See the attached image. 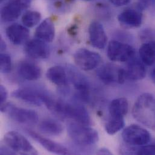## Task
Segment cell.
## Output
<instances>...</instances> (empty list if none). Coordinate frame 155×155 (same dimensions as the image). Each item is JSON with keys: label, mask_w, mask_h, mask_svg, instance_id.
<instances>
[{"label": "cell", "mask_w": 155, "mask_h": 155, "mask_svg": "<svg viewBox=\"0 0 155 155\" xmlns=\"http://www.w3.org/2000/svg\"><path fill=\"white\" fill-rule=\"evenodd\" d=\"M134 118L138 122L155 130V98L150 93L141 94L136 100L133 109Z\"/></svg>", "instance_id": "cell-1"}, {"label": "cell", "mask_w": 155, "mask_h": 155, "mask_svg": "<svg viewBox=\"0 0 155 155\" xmlns=\"http://www.w3.org/2000/svg\"><path fill=\"white\" fill-rule=\"evenodd\" d=\"M67 131L70 138L78 146H93L99 140L98 132L89 126L80 124L76 122L70 123L68 125Z\"/></svg>", "instance_id": "cell-2"}, {"label": "cell", "mask_w": 155, "mask_h": 155, "mask_svg": "<svg viewBox=\"0 0 155 155\" xmlns=\"http://www.w3.org/2000/svg\"><path fill=\"white\" fill-rule=\"evenodd\" d=\"M1 110L10 119L20 124L32 125L36 124L39 120L38 114L35 110L19 107L10 103L2 104Z\"/></svg>", "instance_id": "cell-3"}, {"label": "cell", "mask_w": 155, "mask_h": 155, "mask_svg": "<svg viewBox=\"0 0 155 155\" xmlns=\"http://www.w3.org/2000/svg\"><path fill=\"white\" fill-rule=\"evenodd\" d=\"M4 141L15 153L22 155H37L38 153L28 140L16 131H10L4 136Z\"/></svg>", "instance_id": "cell-4"}, {"label": "cell", "mask_w": 155, "mask_h": 155, "mask_svg": "<svg viewBox=\"0 0 155 155\" xmlns=\"http://www.w3.org/2000/svg\"><path fill=\"white\" fill-rule=\"evenodd\" d=\"M135 50L131 45L116 40L111 41L107 48V55L112 62H128L135 57Z\"/></svg>", "instance_id": "cell-5"}, {"label": "cell", "mask_w": 155, "mask_h": 155, "mask_svg": "<svg viewBox=\"0 0 155 155\" xmlns=\"http://www.w3.org/2000/svg\"><path fill=\"white\" fill-rule=\"evenodd\" d=\"M121 136L124 142L131 147L142 146L151 141V135L149 132L137 124H132L127 127L123 131Z\"/></svg>", "instance_id": "cell-6"}, {"label": "cell", "mask_w": 155, "mask_h": 155, "mask_svg": "<svg viewBox=\"0 0 155 155\" xmlns=\"http://www.w3.org/2000/svg\"><path fill=\"white\" fill-rule=\"evenodd\" d=\"M61 111V119L70 118L78 124L91 126L92 120L87 110L82 105L63 101Z\"/></svg>", "instance_id": "cell-7"}, {"label": "cell", "mask_w": 155, "mask_h": 155, "mask_svg": "<svg viewBox=\"0 0 155 155\" xmlns=\"http://www.w3.org/2000/svg\"><path fill=\"white\" fill-rule=\"evenodd\" d=\"M78 67L84 71H91L99 66L101 62L100 55L86 48L78 50L73 56Z\"/></svg>", "instance_id": "cell-8"}, {"label": "cell", "mask_w": 155, "mask_h": 155, "mask_svg": "<svg viewBox=\"0 0 155 155\" xmlns=\"http://www.w3.org/2000/svg\"><path fill=\"white\" fill-rule=\"evenodd\" d=\"M97 76L106 84L123 83L126 81L124 69L112 64H107L97 71Z\"/></svg>", "instance_id": "cell-9"}, {"label": "cell", "mask_w": 155, "mask_h": 155, "mask_svg": "<svg viewBox=\"0 0 155 155\" xmlns=\"http://www.w3.org/2000/svg\"><path fill=\"white\" fill-rule=\"evenodd\" d=\"M12 96L30 104L41 106L44 104L48 94L43 91L31 87L19 88L12 92Z\"/></svg>", "instance_id": "cell-10"}, {"label": "cell", "mask_w": 155, "mask_h": 155, "mask_svg": "<svg viewBox=\"0 0 155 155\" xmlns=\"http://www.w3.org/2000/svg\"><path fill=\"white\" fill-rule=\"evenodd\" d=\"M25 52L33 59H45L50 56V49L47 42L36 38L26 42Z\"/></svg>", "instance_id": "cell-11"}, {"label": "cell", "mask_w": 155, "mask_h": 155, "mask_svg": "<svg viewBox=\"0 0 155 155\" xmlns=\"http://www.w3.org/2000/svg\"><path fill=\"white\" fill-rule=\"evenodd\" d=\"M89 38L91 45L99 50L106 47L107 42V36L103 26L98 21H92L88 30Z\"/></svg>", "instance_id": "cell-12"}, {"label": "cell", "mask_w": 155, "mask_h": 155, "mask_svg": "<svg viewBox=\"0 0 155 155\" xmlns=\"http://www.w3.org/2000/svg\"><path fill=\"white\" fill-rule=\"evenodd\" d=\"M5 33L8 40L15 45L26 43L30 36V31L27 27L18 23L7 27Z\"/></svg>", "instance_id": "cell-13"}, {"label": "cell", "mask_w": 155, "mask_h": 155, "mask_svg": "<svg viewBox=\"0 0 155 155\" xmlns=\"http://www.w3.org/2000/svg\"><path fill=\"white\" fill-rule=\"evenodd\" d=\"M69 77L74 88L78 91V95L83 100H87L89 97V84L87 80L78 70H69Z\"/></svg>", "instance_id": "cell-14"}, {"label": "cell", "mask_w": 155, "mask_h": 155, "mask_svg": "<svg viewBox=\"0 0 155 155\" xmlns=\"http://www.w3.org/2000/svg\"><path fill=\"white\" fill-rule=\"evenodd\" d=\"M28 135L36 142L40 144L44 148L47 150L48 152L58 154V155H68L70 154V151L64 146L53 141L47 138L41 136L36 132L28 130L27 131Z\"/></svg>", "instance_id": "cell-15"}, {"label": "cell", "mask_w": 155, "mask_h": 155, "mask_svg": "<svg viewBox=\"0 0 155 155\" xmlns=\"http://www.w3.org/2000/svg\"><path fill=\"white\" fill-rule=\"evenodd\" d=\"M124 69L126 80L138 81L144 79L146 76V69L144 63L137 58H134L127 62L126 68Z\"/></svg>", "instance_id": "cell-16"}, {"label": "cell", "mask_w": 155, "mask_h": 155, "mask_svg": "<svg viewBox=\"0 0 155 155\" xmlns=\"http://www.w3.org/2000/svg\"><path fill=\"white\" fill-rule=\"evenodd\" d=\"M118 21L125 27L138 28L142 24L143 15L139 10L127 9L119 14Z\"/></svg>", "instance_id": "cell-17"}, {"label": "cell", "mask_w": 155, "mask_h": 155, "mask_svg": "<svg viewBox=\"0 0 155 155\" xmlns=\"http://www.w3.org/2000/svg\"><path fill=\"white\" fill-rule=\"evenodd\" d=\"M25 8L16 0H9L1 10L2 21L8 22L17 19Z\"/></svg>", "instance_id": "cell-18"}, {"label": "cell", "mask_w": 155, "mask_h": 155, "mask_svg": "<svg viewBox=\"0 0 155 155\" xmlns=\"http://www.w3.org/2000/svg\"><path fill=\"white\" fill-rule=\"evenodd\" d=\"M18 74L25 80L35 81L41 78L42 71L41 68L32 62L21 61L17 68Z\"/></svg>", "instance_id": "cell-19"}, {"label": "cell", "mask_w": 155, "mask_h": 155, "mask_svg": "<svg viewBox=\"0 0 155 155\" xmlns=\"http://www.w3.org/2000/svg\"><path fill=\"white\" fill-rule=\"evenodd\" d=\"M35 37L47 43L53 42L55 37V27L50 18L44 20L36 28Z\"/></svg>", "instance_id": "cell-20"}, {"label": "cell", "mask_w": 155, "mask_h": 155, "mask_svg": "<svg viewBox=\"0 0 155 155\" xmlns=\"http://www.w3.org/2000/svg\"><path fill=\"white\" fill-rule=\"evenodd\" d=\"M46 76L51 82L59 87L67 86L68 84V77L65 70L60 66L50 68Z\"/></svg>", "instance_id": "cell-21"}, {"label": "cell", "mask_w": 155, "mask_h": 155, "mask_svg": "<svg viewBox=\"0 0 155 155\" xmlns=\"http://www.w3.org/2000/svg\"><path fill=\"white\" fill-rule=\"evenodd\" d=\"M38 129L42 134L45 135L59 136L64 131V127L60 122L53 119L47 118L39 123Z\"/></svg>", "instance_id": "cell-22"}, {"label": "cell", "mask_w": 155, "mask_h": 155, "mask_svg": "<svg viewBox=\"0 0 155 155\" xmlns=\"http://www.w3.org/2000/svg\"><path fill=\"white\" fill-rule=\"evenodd\" d=\"M141 61L147 66L155 64V41H150L142 44L139 50Z\"/></svg>", "instance_id": "cell-23"}, {"label": "cell", "mask_w": 155, "mask_h": 155, "mask_svg": "<svg viewBox=\"0 0 155 155\" xmlns=\"http://www.w3.org/2000/svg\"><path fill=\"white\" fill-rule=\"evenodd\" d=\"M129 111V103L127 98L120 97L113 100L109 106L110 117H124Z\"/></svg>", "instance_id": "cell-24"}, {"label": "cell", "mask_w": 155, "mask_h": 155, "mask_svg": "<svg viewBox=\"0 0 155 155\" xmlns=\"http://www.w3.org/2000/svg\"><path fill=\"white\" fill-rule=\"evenodd\" d=\"M125 126L124 117H110L105 125V130L109 135H114L120 131Z\"/></svg>", "instance_id": "cell-25"}, {"label": "cell", "mask_w": 155, "mask_h": 155, "mask_svg": "<svg viewBox=\"0 0 155 155\" xmlns=\"http://www.w3.org/2000/svg\"><path fill=\"white\" fill-rule=\"evenodd\" d=\"M41 19V15L37 11L26 12L22 17V22L27 28H32L38 24Z\"/></svg>", "instance_id": "cell-26"}, {"label": "cell", "mask_w": 155, "mask_h": 155, "mask_svg": "<svg viewBox=\"0 0 155 155\" xmlns=\"http://www.w3.org/2000/svg\"><path fill=\"white\" fill-rule=\"evenodd\" d=\"M129 153L137 155H155V142L140 147H132Z\"/></svg>", "instance_id": "cell-27"}, {"label": "cell", "mask_w": 155, "mask_h": 155, "mask_svg": "<svg viewBox=\"0 0 155 155\" xmlns=\"http://www.w3.org/2000/svg\"><path fill=\"white\" fill-rule=\"evenodd\" d=\"M0 70L2 74H8L12 70V63L10 56L7 54L1 53L0 56Z\"/></svg>", "instance_id": "cell-28"}, {"label": "cell", "mask_w": 155, "mask_h": 155, "mask_svg": "<svg viewBox=\"0 0 155 155\" xmlns=\"http://www.w3.org/2000/svg\"><path fill=\"white\" fill-rule=\"evenodd\" d=\"M153 3V0H138L137 7L139 10H144L149 8Z\"/></svg>", "instance_id": "cell-29"}, {"label": "cell", "mask_w": 155, "mask_h": 155, "mask_svg": "<svg viewBox=\"0 0 155 155\" xmlns=\"http://www.w3.org/2000/svg\"><path fill=\"white\" fill-rule=\"evenodd\" d=\"M8 97V92L6 89V88L2 86L1 85L0 86V102L1 104H3L5 103V101L7 100Z\"/></svg>", "instance_id": "cell-30"}, {"label": "cell", "mask_w": 155, "mask_h": 155, "mask_svg": "<svg viewBox=\"0 0 155 155\" xmlns=\"http://www.w3.org/2000/svg\"><path fill=\"white\" fill-rule=\"evenodd\" d=\"M112 4L117 7H121L129 4L132 0H109Z\"/></svg>", "instance_id": "cell-31"}, {"label": "cell", "mask_w": 155, "mask_h": 155, "mask_svg": "<svg viewBox=\"0 0 155 155\" xmlns=\"http://www.w3.org/2000/svg\"><path fill=\"white\" fill-rule=\"evenodd\" d=\"M16 1H18L19 3H21L25 9L29 7V5H30L32 1V0H16Z\"/></svg>", "instance_id": "cell-32"}, {"label": "cell", "mask_w": 155, "mask_h": 155, "mask_svg": "<svg viewBox=\"0 0 155 155\" xmlns=\"http://www.w3.org/2000/svg\"><path fill=\"white\" fill-rule=\"evenodd\" d=\"M97 153L99 155H111L112 154V153L108 149H101L99 150Z\"/></svg>", "instance_id": "cell-33"}, {"label": "cell", "mask_w": 155, "mask_h": 155, "mask_svg": "<svg viewBox=\"0 0 155 155\" xmlns=\"http://www.w3.org/2000/svg\"><path fill=\"white\" fill-rule=\"evenodd\" d=\"M150 78L155 83V66L152 68L150 72Z\"/></svg>", "instance_id": "cell-34"}, {"label": "cell", "mask_w": 155, "mask_h": 155, "mask_svg": "<svg viewBox=\"0 0 155 155\" xmlns=\"http://www.w3.org/2000/svg\"><path fill=\"white\" fill-rule=\"evenodd\" d=\"M5 48H6L5 44L4 42V41L2 39H1V50L2 51L3 50H5Z\"/></svg>", "instance_id": "cell-35"}, {"label": "cell", "mask_w": 155, "mask_h": 155, "mask_svg": "<svg viewBox=\"0 0 155 155\" xmlns=\"http://www.w3.org/2000/svg\"><path fill=\"white\" fill-rule=\"evenodd\" d=\"M83 1H94L95 0H83Z\"/></svg>", "instance_id": "cell-36"}, {"label": "cell", "mask_w": 155, "mask_h": 155, "mask_svg": "<svg viewBox=\"0 0 155 155\" xmlns=\"http://www.w3.org/2000/svg\"><path fill=\"white\" fill-rule=\"evenodd\" d=\"M1 1H3V0H1Z\"/></svg>", "instance_id": "cell-37"}]
</instances>
